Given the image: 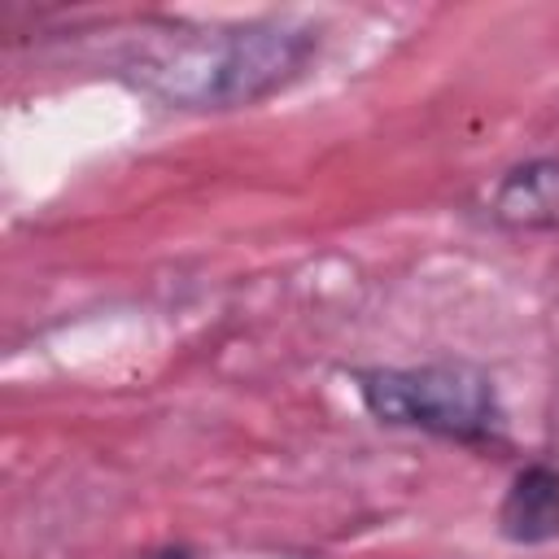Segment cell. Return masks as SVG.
I'll use <instances>...</instances> for the list:
<instances>
[{"label":"cell","mask_w":559,"mask_h":559,"mask_svg":"<svg viewBox=\"0 0 559 559\" xmlns=\"http://www.w3.org/2000/svg\"><path fill=\"white\" fill-rule=\"evenodd\" d=\"M498 533L511 546H550L559 537V467L533 459L515 467L498 502Z\"/></svg>","instance_id":"cell-4"},{"label":"cell","mask_w":559,"mask_h":559,"mask_svg":"<svg viewBox=\"0 0 559 559\" xmlns=\"http://www.w3.org/2000/svg\"><path fill=\"white\" fill-rule=\"evenodd\" d=\"M362 411L380 428L424 432L463 450H493L507 441V406L485 367L467 358H437L411 367H354Z\"/></svg>","instance_id":"cell-2"},{"label":"cell","mask_w":559,"mask_h":559,"mask_svg":"<svg viewBox=\"0 0 559 559\" xmlns=\"http://www.w3.org/2000/svg\"><path fill=\"white\" fill-rule=\"evenodd\" d=\"M319 26L297 17L249 22H140L114 74L166 109L223 114L258 105L306 74Z\"/></svg>","instance_id":"cell-1"},{"label":"cell","mask_w":559,"mask_h":559,"mask_svg":"<svg viewBox=\"0 0 559 559\" xmlns=\"http://www.w3.org/2000/svg\"><path fill=\"white\" fill-rule=\"evenodd\" d=\"M485 218L502 231L559 236V153H537L507 166L485 192Z\"/></svg>","instance_id":"cell-3"},{"label":"cell","mask_w":559,"mask_h":559,"mask_svg":"<svg viewBox=\"0 0 559 559\" xmlns=\"http://www.w3.org/2000/svg\"><path fill=\"white\" fill-rule=\"evenodd\" d=\"M144 559H197L188 546H162V550H153V555H144Z\"/></svg>","instance_id":"cell-5"}]
</instances>
